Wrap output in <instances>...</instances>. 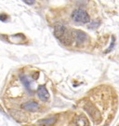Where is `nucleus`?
<instances>
[{"instance_id": "f257e3e1", "label": "nucleus", "mask_w": 119, "mask_h": 126, "mask_svg": "<svg viewBox=\"0 0 119 126\" xmlns=\"http://www.w3.org/2000/svg\"><path fill=\"white\" fill-rule=\"evenodd\" d=\"M54 35L59 38L63 44L70 45L73 39V32H71L68 28L62 25V24H57L54 28Z\"/></svg>"}, {"instance_id": "f03ea898", "label": "nucleus", "mask_w": 119, "mask_h": 126, "mask_svg": "<svg viewBox=\"0 0 119 126\" xmlns=\"http://www.w3.org/2000/svg\"><path fill=\"white\" fill-rule=\"evenodd\" d=\"M72 18L75 22L80 23H87L90 22V17L88 12L82 9H75L72 14Z\"/></svg>"}, {"instance_id": "7ed1b4c3", "label": "nucleus", "mask_w": 119, "mask_h": 126, "mask_svg": "<svg viewBox=\"0 0 119 126\" xmlns=\"http://www.w3.org/2000/svg\"><path fill=\"white\" fill-rule=\"evenodd\" d=\"M73 36L75 39V41L78 43V44H82V43H85L86 41L88 40V35L82 31H79V30H75L73 31Z\"/></svg>"}, {"instance_id": "20e7f679", "label": "nucleus", "mask_w": 119, "mask_h": 126, "mask_svg": "<svg viewBox=\"0 0 119 126\" xmlns=\"http://www.w3.org/2000/svg\"><path fill=\"white\" fill-rule=\"evenodd\" d=\"M37 94H38V97L39 99H41L42 101H47V100L49 98V94L47 88L45 86H40L37 90Z\"/></svg>"}, {"instance_id": "39448f33", "label": "nucleus", "mask_w": 119, "mask_h": 126, "mask_svg": "<svg viewBox=\"0 0 119 126\" xmlns=\"http://www.w3.org/2000/svg\"><path fill=\"white\" fill-rule=\"evenodd\" d=\"M22 109L27 110V111H37L39 108V106L35 102H27V103L22 105Z\"/></svg>"}, {"instance_id": "423d86ee", "label": "nucleus", "mask_w": 119, "mask_h": 126, "mask_svg": "<svg viewBox=\"0 0 119 126\" xmlns=\"http://www.w3.org/2000/svg\"><path fill=\"white\" fill-rule=\"evenodd\" d=\"M85 108H86V110L88 111V114H89V115H90L93 119H96V118L101 117V115H100L99 111H98L97 109L93 107L91 104H88V105L85 107Z\"/></svg>"}, {"instance_id": "0eeeda50", "label": "nucleus", "mask_w": 119, "mask_h": 126, "mask_svg": "<svg viewBox=\"0 0 119 126\" xmlns=\"http://www.w3.org/2000/svg\"><path fill=\"white\" fill-rule=\"evenodd\" d=\"M56 118H49V119H47V120H41V121H38V124L40 125H52L56 122Z\"/></svg>"}, {"instance_id": "6e6552de", "label": "nucleus", "mask_w": 119, "mask_h": 126, "mask_svg": "<svg viewBox=\"0 0 119 126\" xmlns=\"http://www.w3.org/2000/svg\"><path fill=\"white\" fill-rule=\"evenodd\" d=\"M77 126H88V121L84 117H80L76 121Z\"/></svg>"}, {"instance_id": "1a4fd4ad", "label": "nucleus", "mask_w": 119, "mask_h": 126, "mask_svg": "<svg viewBox=\"0 0 119 126\" xmlns=\"http://www.w3.org/2000/svg\"><path fill=\"white\" fill-rule=\"evenodd\" d=\"M8 20V15L7 14H5V13H1L0 14V21L1 22H6Z\"/></svg>"}, {"instance_id": "9d476101", "label": "nucleus", "mask_w": 119, "mask_h": 126, "mask_svg": "<svg viewBox=\"0 0 119 126\" xmlns=\"http://www.w3.org/2000/svg\"><path fill=\"white\" fill-rule=\"evenodd\" d=\"M99 24H100V23H97V21H95V22H92V23H90L88 25V27L89 28H96V27L99 26Z\"/></svg>"}, {"instance_id": "9b49d317", "label": "nucleus", "mask_w": 119, "mask_h": 126, "mask_svg": "<svg viewBox=\"0 0 119 126\" xmlns=\"http://www.w3.org/2000/svg\"><path fill=\"white\" fill-rule=\"evenodd\" d=\"M22 1H24L27 5H34L35 3V0H22Z\"/></svg>"}]
</instances>
